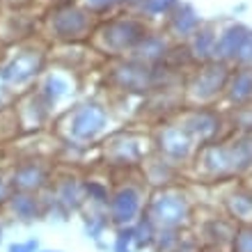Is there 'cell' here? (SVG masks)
Wrapping results in <instances>:
<instances>
[{
	"mask_svg": "<svg viewBox=\"0 0 252 252\" xmlns=\"http://www.w3.org/2000/svg\"><path fill=\"white\" fill-rule=\"evenodd\" d=\"M133 250H135V246H133V227L126 225V227H122L120 232H117L113 252H133Z\"/></svg>",
	"mask_w": 252,
	"mask_h": 252,
	"instance_id": "603a6c76",
	"label": "cell"
},
{
	"mask_svg": "<svg viewBox=\"0 0 252 252\" xmlns=\"http://www.w3.org/2000/svg\"><path fill=\"white\" fill-rule=\"evenodd\" d=\"M192 142L195 140L184 131L181 124L163 128V133H160V138H158L160 152L165 154L170 160H186L192 154Z\"/></svg>",
	"mask_w": 252,
	"mask_h": 252,
	"instance_id": "7c38bea8",
	"label": "cell"
},
{
	"mask_svg": "<svg viewBox=\"0 0 252 252\" xmlns=\"http://www.w3.org/2000/svg\"><path fill=\"white\" fill-rule=\"evenodd\" d=\"M229 211L236 216V218H250L252 216V192L250 190H236V192H232V197H229Z\"/></svg>",
	"mask_w": 252,
	"mask_h": 252,
	"instance_id": "d6986e66",
	"label": "cell"
},
{
	"mask_svg": "<svg viewBox=\"0 0 252 252\" xmlns=\"http://www.w3.org/2000/svg\"><path fill=\"white\" fill-rule=\"evenodd\" d=\"M85 190H87V195H90V199H92V202H96V204H108V190H106V186H101V184H87Z\"/></svg>",
	"mask_w": 252,
	"mask_h": 252,
	"instance_id": "4316f807",
	"label": "cell"
},
{
	"mask_svg": "<svg viewBox=\"0 0 252 252\" xmlns=\"http://www.w3.org/2000/svg\"><path fill=\"white\" fill-rule=\"evenodd\" d=\"M181 0H142L140 2V12L145 14V16H154V19H158V16H170V14L177 9Z\"/></svg>",
	"mask_w": 252,
	"mask_h": 252,
	"instance_id": "ac0fdd59",
	"label": "cell"
},
{
	"mask_svg": "<svg viewBox=\"0 0 252 252\" xmlns=\"http://www.w3.org/2000/svg\"><path fill=\"white\" fill-rule=\"evenodd\" d=\"M140 213V192L131 186H124L110 197V218L120 227L133 225Z\"/></svg>",
	"mask_w": 252,
	"mask_h": 252,
	"instance_id": "30bf717a",
	"label": "cell"
},
{
	"mask_svg": "<svg viewBox=\"0 0 252 252\" xmlns=\"http://www.w3.org/2000/svg\"><path fill=\"white\" fill-rule=\"evenodd\" d=\"M44 90H46L48 99L55 103V101H60L62 96L69 94V83H66L62 76H51V78L46 80V87H44Z\"/></svg>",
	"mask_w": 252,
	"mask_h": 252,
	"instance_id": "7402d4cb",
	"label": "cell"
},
{
	"mask_svg": "<svg viewBox=\"0 0 252 252\" xmlns=\"http://www.w3.org/2000/svg\"><path fill=\"white\" fill-rule=\"evenodd\" d=\"M142 0H87V7L94 12H108L117 5H126V7H140Z\"/></svg>",
	"mask_w": 252,
	"mask_h": 252,
	"instance_id": "cb8c5ba5",
	"label": "cell"
},
{
	"mask_svg": "<svg viewBox=\"0 0 252 252\" xmlns=\"http://www.w3.org/2000/svg\"><path fill=\"white\" fill-rule=\"evenodd\" d=\"M216 44H218V23L202 21V26L186 41V48H188V53H190L192 62L202 64V62L216 60Z\"/></svg>",
	"mask_w": 252,
	"mask_h": 252,
	"instance_id": "9c48e42d",
	"label": "cell"
},
{
	"mask_svg": "<svg viewBox=\"0 0 252 252\" xmlns=\"http://www.w3.org/2000/svg\"><path fill=\"white\" fill-rule=\"evenodd\" d=\"M12 206L16 216H21L23 220H32L37 218V213H39V206H37V199L28 197V195H16L12 199Z\"/></svg>",
	"mask_w": 252,
	"mask_h": 252,
	"instance_id": "44dd1931",
	"label": "cell"
},
{
	"mask_svg": "<svg viewBox=\"0 0 252 252\" xmlns=\"http://www.w3.org/2000/svg\"><path fill=\"white\" fill-rule=\"evenodd\" d=\"M252 28H248L243 21H227L222 26H218V44H216V60L232 64L236 62L241 53V46L246 41L248 32Z\"/></svg>",
	"mask_w": 252,
	"mask_h": 252,
	"instance_id": "ba28073f",
	"label": "cell"
},
{
	"mask_svg": "<svg viewBox=\"0 0 252 252\" xmlns=\"http://www.w3.org/2000/svg\"><path fill=\"white\" fill-rule=\"evenodd\" d=\"M202 16L190 2H179L177 9H174L170 16H167V26H170V32L181 41H188L192 37V32L202 26Z\"/></svg>",
	"mask_w": 252,
	"mask_h": 252,
	"instance_id": "4fadbf2b",
	"label": "cell"
},
{
	"mask_svg": "<svg viewBox=\"0 0 252 252\" xmlns=\"http://www.w3.org/2000/svg\"><path fill=\"white\" fill-rule=\"evenodd\" d=\"M149 218L160 229H179L190 218V204L181 192H160L149 206Z\"/></svg>",
	"mask_w": 252,
	"mask_h": 252,
	"instance_id": "3957f363",
	"label": "cell"
},
{
	"mask_svg": "<svg viewBox=\"0 0 252 252\" xmlns=\"http://www.w3.org/2000/svg\"><path fill=\"white\" fill-rule=\"evenodd\" d=\"M234 252H252V227H241L234 232Z\"/></svg>",
	"mask_w": 252,
	"mask_h": 252,
	"instance_id": "484cf974",
	"label": "cell"
},
{
	"mask_svg": "<svg viewBox=\"0 0 252 252\" xmlns=\"http://www.w3.org/2000/svg\"><path fill=\"white\" fill-rule=\"evenodd\" d=\"M199 165L211 177H234L252 170V133L241 131L227 142L204 145Z\"/></svg>",
	"mask_w": 252,
	"mask_h": 252,
	"instance_id": "6da1fadb",
	"label": "cell"
},
{
	"mask_svg": "<svg viewBox=\"0 0 252 252\" xmlns=\"http://www.w3.org/2000/svg\"><path fill=\"white\" fill-rule=\"evenodd\" d=\"M90 26V19L83 9H76V7H69L64 12H60L53 21L55 32L60 37H80V34L87 30Z\"/></svg>",
	"mask_w": 252,
	"mask_h": 252,
	"instance_id": "9a60e30c",
	"label": "cell"
},
{
	"mask_svg": "<svg viewBox=\"0 0 252 252\" xmlns=\"http://www.w3.org/2000/svg\"><path fill=\"white\" fill-rule=\"evenodd\" d=\"M41 60L37 55L32 53H23V55H16L9 64L2 69V78L9 80V83H26L39 71Z\"/></svg>",
	"mask_w": 252,
	"mask_h": 252,
	"instance_id": "2e32d148",
	"label": "cell"
},
{
	"mask_svg": "<svg viewBox=\"0 0 252 252\" xmlns=\"http://www.w3.org/2000/svg\"><path fill=\"white\" fill-rule=\"evenodd\" d=\"M147 34H149V30H147V26L142 21L122 19V21H113L103 30V41L115 53H124V51H131L133 53L145 41Z\"/></svg>",
	"mask_w": 252,
	"mask_h": 252,
	"instance_id": "277c9868",
	"label": "cell"
},
{
	"mask_svg": "<svg viewBox=\"0 0 252 252\" xmlns=\"http://www.w3.org/2000/svg\"><path fill=\"white\" fill-rule=\"evenodd\" d=\"M7 252H39V241L30 239V241H21V243H9Z\"/></svg>",
	"mask_w": 252,
	"mask_h": 252,
	"instance_id": "83f0119b",
	"label": "cell"
},
{
	"mask_svg": "<svg viewBox=\"0 0 252 252\" xmlns=\"http://www.w3.org/2000/svg\"><path fill=\"white\" fill-rule=\"evenodd\" d=\"M133 246H135V250H142V248H149L154 246V241H156V222H154L149 216L142 220H138V222H133Z\"/></svg>",
	"mask_w": 252,
	"mask_h": 252,
	"instance_id": "e0dca14e",
	"label": "cell"
},
{
	"mask_svg": "<svg viewBox=\"0 0 252 252\" xmlns=\"http://www.w3.org/2000/svg\"><path fill=\"white\" fill-rule=\"evenodd\" d=\"M108 124V113L96 103H87L80 106L71 117V135L78 142H90L96 135H101V131Z\"/></svg>",
	"mask_w": 252,
	"mask_h": 252,
	"instance_id": "8992f818",
	"label": "cell"
},
{
	"mask_svg": "<svg viewBox=\"0 0 252 252\" xmlns=\"http://www.w3.org/2000/svg\"><path fill=\"white\" fill-rule=\"evenodd\" d=\"M133 53H135V60H140V62H147V64H160L167 55L172 53V46H170V41H167L165 37L149 32L145 37V41H142Z\"/></svg>",
	"mask_w": 252,
	"mask_h": 252,
	"instance_id": "5bb4252c",
	"label": "cell"
},
{
	"mask_svg": "<svg viewBox=\"0 0 252 252\" xmlns=\"http://www.w3.org/2000/svg\"><path fill=\"white\" fill-rule=\"evenodd\" d=\"M60 202L66 206V209H76L80 204V186L76 184H64L62 186V192H60Z\"/></svg>",
	"mask_w": 252,
	"mask_h": 252,
	"instance_id": "d4e9b609",
	"label": "cell"
},
{
	"mask_svg": "<svg viewBox=\"0 0 252 252\" xmlns=\"http://www.w3.org/2000/svg\"><path fill=\"white\" fill-rule=\"evenodd\" d=\"M0 241H2V225H0Z\"/></svg>",
	"mask_w": 252,
	"mask_h": 252,
	"instance_id": "f546056e",
	"label": "cell"
},
{
	"mask_svg": "<svg viewBox=\"0 0 252 252\" xmlns=\"http://www.w3.org/2000/svg\"><path fill=\"white\" fill-rule=\"evenodd\" d=\"M14 181H16L21 188H26V190L37 188V186H41V181H44V170L37 165L21 167L19 172H16V177H14Z\"/></svg>",
	"mask_w": 252,
	"mask_h": 252,
	"instance_id": "ffe728a7",
	"label": "cell"
},
{
	"mask_svg": "<svg viewBox=\"0 0 252 252\" xmlns=\"http://www.w3.org/2000/svg\"><path fill=\"white\" fill-rule=\"evenodd\" d=\"M225 99L234 108L252 106V66H232L225 87Z\"/></svg>",
	"mask_w": 252,
	"mask_h": 252,
	"instance_id": "8fae6325",
	"label": "cell"
},
{
	"mask_svg": "<svg viewBox=\"0 0 252 252\" xmlns=\"http://www.w3.org/2000/svg\"><path fill=\"white\" fill-rule=\"evenodd\" d=\"M232 73V64H225L220 60L202 62L197 64V71L192 73L188 83V92L199 103H211V101L225 96V87Z\"/></svg>",
	"mask_w": 252,
	"mask_h": 252,
	"instance_id": "7a4b0ae2",
	"label": "cell"
},
{
	"mask_svg": "<svg viewBox=\"0 0 252 252\" xmlns=\"http://www.w3.org/2000/svg\"><path fill=\"white\" fill-rule=\"evenodd\" d=\"M158 64H147V62L133 60L122 66L120 71H115V80L120 83V87H124L128 92H145V90H152V87L158 85Z\"/></svg>",
	"mask_w": 252,
	"mask_h": 252,
	"instance_id": "5b68a950",
	"label": "cell"
},
{
	"mask_svg": "<svg viewBox=\"0 0 252 252\" xmlns=\"http://www.w3.org/2000/svg\"><path fill=\"white\" fill-rule=\"evenodd\" d=\"M222 115L211 110V108H197L192 113L186 115V120L181 122L184 131L190 135L192 140H199V142H213V140L220 135V128H222Z\"/></svg>",
	"mask_w": 252,
	"mask_h": 252,
	"instance_id": "52a82bcc",
	"label": "cell"
},
{
	"mask_svg": "<svg viewBox=\"0 0 252 252\" xmlns=\"http://www.w3.org/2000/svg\"><path fill=\"white\" fill-rule=\"evenodd\" d=\"M41 252H62V250H41Z\"/></svg>",
	"mask_w": 252,
	"mask_h": 252,
	"instance_id": "f1b7e54d",
	"label": "cell"
}]
</instances>
